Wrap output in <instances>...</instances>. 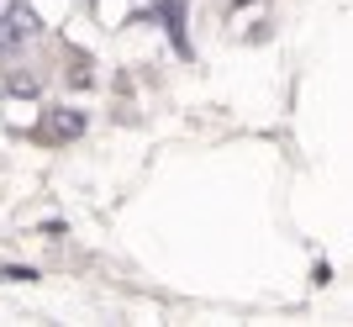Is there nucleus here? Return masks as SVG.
<instances>
[{
    "label": "nucleus",
    "mask_w": 353,
    "mask_h": 327,
    "mask_svg": "<svg viewBox=\"0 0 353 327\" xmlns=\"http://www.w3.org/2000/svg\"><path fill=\"white\" fill-rule=\"evenodd\" d=\"M32 37H43L37 11H32V6H21V0H16V6H6V11H0V59H16Z\"/></svg>",
    "instance_id": "obj_1"
},
{
    "label": "nucleus",
    "mask_w": 353,
    "mask_h": 327,
    "mask_svg": "<svg viewBox=\"0 0 353 327\" xmlns=\"http://www.w3.org/2000/svg\"><path fill=\"white\" fill-rule=\"evenodd\" d=\"M74 137H85V111H74V106H48L43 121H37V143L48 148H63Z\"/></svg>",
    "instance_id": "obj_2"
},
{
    "label": "nucleus",
    "mask_w": 353,
    "mask_h": 327,
    "mask_svg": "<svg viewBox=\"0 0 353 327\" xmlns=\"http://www.w3.org/2000/svg\"><path fill=\"white\" fill-rule=\"evenodd\" d=\"M159 21L169 27L179 53H190V43H185V0H159Z\"/></svg>",
    "instance_id": "obj_3"
},
{
    "label": "nucleus",
    "mask_w": 353,
    "mask_h": 327,
    "mask_svg": "<svg viewBox=\"0 0 353 327\" xmlns=\"http://www.w3.org/2000/svg\"><path fill=\"white\" fill-rule=\"evenodd\" d=\"M6 90L11 95H37V75H6Z\"/></svg>",
    "instance_id": "obj_4"
}]
</instances>
